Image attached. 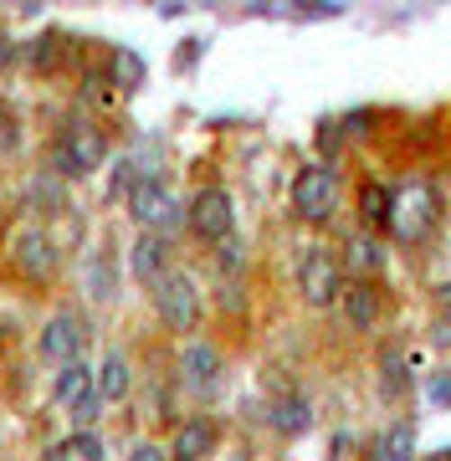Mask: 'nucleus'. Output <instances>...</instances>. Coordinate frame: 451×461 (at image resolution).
<instances>
[{"label": "nucleus", "instance_id": "obj_31", "mask_svg": "<svg viewBox=\"0 0 451 461\" xmlns=\"http://www.w3.org/2000/svg\"><path fill=\"white\" fill-rule=\"evenodd\" d=\"M5 57H11V41H5V32H0V67H5Z\"/></svg>", "mask_w": 451, "mask_h": 461}, {"label": "nucleus", "instance_id": "obj_11", "mask_svg": "<svg viewBox=\"0 0 451 461\" xmlns=\"http://www.w3.org/2000/svg\"><path fill=\"white\" fill-rule=\"evenodd\" d=\"M180 375H185V384H190V390H211V384L221 379V354H216V344H205V339L185 344Z\"/></svg>", "mask_w": 451, "mask_h": 461}, {"label": "nucleus", "instance_id": "obj_2", "mask_svg": "<svg viewBox=\"0 0 451 461\" xmlns=\"http://www.w3.org/2000/svg\"><path fill=\"white\" fill-rule=\"evenodd\" d=\"M154 308H159V318H165L175 333H195V323H201V293H195V277L165 272V277L154 282Z\"/></svg>", "mask_w": 451, "mask_h": 461}, {"label": "nucleus", "instance_id": "obj_3", "mask_svg": "<svg viewBox=\"0 0 451 461\" xmlns=\"http://www.w3.org/2000/svg\"><path fill=\"white\" fill-rule=\"evenodd\" d=\"M129 215H134L144 230H169V226H180V205H175V195H169L165 185L154 180V175H139L134 190H129Z\"/></svg>", "mask_w": 451, "mask_h": 461}, {"label": "nucleus", "instance_id": "obj_13", "mask_svg": "<svg viewBox=\"0 0 451 461\" xmlns=\"http://www.w3.org/2000/svg\"><path fill=\"white\" fill-rule=\"evenodd\" d=\"M51 395H57V405H68V411L87 405V400L98 395V390H93V369H87L83 359L62 364V369H57V379H51Z\"/></svg>", "mask_w": 451, "mask_h": 461}, {"label": "nucleus", "instance_id": "obj_29", "mask_svg": "<svg viewBox=\"0 0 451 461\" xmlns=\"http://www.w3.org/2000/svg\"><path fill=\"white\" fill-rule=\"evenodd\" d=\"M436 344H451V318L441 313V323H436Z\"/></svg>", "mask_w": 451, "mask_h": 461}, {"label": "nucleus", "instance_id": "obj_16", "mask_svg": "<svg viewBox=\"0 0 451 461\" xmlns=\"http://www.w3.org/2000/svg\"><path fill=\"white\" fill-rule=\"evenodd\" d=\"M272 426L283 430V436H302V430L313 426V411H308V400H302V395L272 400Z\"/></svg>", "mask_w": 451, "mask_h": 461}, {"label": "nucleus", "instance_id": "obj_19", "mask_svg": "<svg viewBox=\"0 0 451 461\" xmlns=\"http://www.w3.org/2000/svg\"><path fill=\"white\" fill-rule=\"evenodd\" d=\"M390 205H395V195L384 185H365L359 190V215H365L369 226H390Z\"/></svg>", "mask_w": 451, "mask_h": 461}, {"label": "nucleus", "instance_id": "obj_18", "mask_svg": "<svg viewBox=\"0 0 451 461\" xmlns=\"http://www.w3.org/2000/svg\"><path fill=\"white\" fill-rule=\"evenodd\" d=\"M380 375H384V400H401L405 384H410V359H405L401 348H384Z\"/></svg>", "mask_w": 451, "mask_h": 461}, {"label": "nucleus", "instance_id": "obj_6", "mask_svg": "<svg viewBox=\"0 0 451 461\" xmlns=\"http://www.w3.org/2000/svg\"><path fill=\"white\" fill-rule=\"evenodd\" d=\"M298 287H302V297L313 303V308H329L334 297H344V272H338V262H334V251H308L298 262Z\"/></svg>", "mask_w": 451, "mask_h": 461}, {"label": "nucleus", "instance_id": "obj_17", "mask_svg": "<svg viewBox=\"0 0 451 461\" xmlns=\"http://www.w3.org/2000/svg\"><path fill=\"white\" fill-rule=\"evenodd\" d=\"M374 461H416V430L410 426H390L374 446Z\"/></svg>", "mask_w": 451, "mask_h": 461}, {"label": "nucleus", "instance_id": "obj_1", "mask_svg": "<svg viewBox=\"0 0 451 461\" xmlns=\"http://www.w3.org/2000/svg\"><path fill=\"white\" fill-rule=\"evenodd\" d=\"M108 159V139H103L93 123H72L62 139H57V149H51V165H57V175H93V169Z\"/></svg>", "mask_w": 451, "mask_h": 461}, {"label": "nucleus", "instance_id": "obj_28", "mask_svg": "<svg viewBox=\"0 0 451 461\" xmlns=\"http://www.w3.org/2000/svg\"><path fill=\"white\" fill-rule=\"evenodd\" d=\"M431 395L441 400V405H451V379H446V375H441V379H436V384H431Z\"/></svg>", "mask_w": 451, "mask_h": 461}, {"label": "nucleus", "instance_id": "obj_7", "mask_svg": "<svg viewBox=\"0 0 451 461\" xmlns=\"http://www.w3.org/2000/svg\"><path fill=\"white\" fill-rule=\"evenodd\" d=\"M185 221H190V230H195V236H205V241H226V236H231V226H236L231 195H226V190H216V185H205L201 195L190 200Z\"/></svg>", "mask_w": 451, "mask_h": 461}, {"label": "nucleus", "instance_id": "obj_22", "mask_svg": "<svg viewBox=\"0 0 451 461\" xmlns=\"http://www.w3.org/2000/svg\"><path fill=\"white\" fill-rule=\"evenodd\" d=\"M380 262H384V251H380L374 236H354L349 241V267L354 272H380Z\"/></svg>", "mask_w": 451, "mask_h": 461}, {"label": "nucleus", "instance_id": "obj_14", "mask_svg": "<svg viewBox=\"0 0 451 461\" xmlns=\"http://www.w3.org/2000/svg\"><path fill=\"white\" fill-rule=\"evenodd\" d=\"M129 384H134V375H129V359L123 354H108V359L93 369V390H98L103 405H118V400H129Z\"/></svg>", "mask_w": 451, "mask_h": 461}, {"label": "nucleus", "instance_id": "obj_9", "mask_svg": "<svg viewBox=\"0 0 451 461\" xmlns=\"http://www.w3.org/2000/svg\"><path fill=\"white\" fill-rule=\"evenodd\" d=\"M11 257H16V267L26 272L32 282H47L51 272H57V247H51V236L41 226H26L16 230V241H11Z\"/></svg>", "mask_w": 451, "mask_h": 461}, {"label": "nucleus", "instance_id": "obj_21", "mask_svg": "<svg viewBox=\"0 0 451 461\" xmlns=\"http://www.w3.org/2000/svg\"><path fill=\"white\" fill-rule=\"evenodd\" d=\"M87 293H93V303H108L113 297V267H108L103 251H93V262H87Z\"/></svg>", "mask_w": 451, "mask_h": 461}, {"label": "nucleus", "instance_id": "obj_10", "mask_svg": "<svg viewBox=\"0 0 451 461\" xmlns=\"http://www.w3.org/2000/svg\"><path fill=\"white\" fill-rule=\"evenodd\" d=\"M211 451H216V426H211L205 415H195V420H180L175 441H169V461H205Z\"/></svg>", "mask_w": 451, "mask_h": 461}, {"label": "nucleus", "instance_id": "obj_32", "mask_svg": "<svg viewBox=\"0 0 451 461\" xmlns=\"http://www.w3.org/2000/svg\"><path fill=\"white\" fill-rule=\"evenodd\" d=\"M51 461H68V446H57V451H51Z\"/></svg>", "mask_w": 451, "mask_h": 461}, {"label": "nucleus", "instance_id": "obj_26", "mask_svg": "<svg viewBox=\"0 0 451 461\" xmlns=\"http://www.w3.org/2000/svg\"><path fill=\"white\" fill-rule=\"evenodd\" d=\"M221 267H241V247H236L231 236L221 241Z\"/></svg>", "mask_w": 451, "mask_h": 461}, {"label": "nucleus", "instance_id": "obj_24", "mask_svg": "<svg viewBox=\"0 0 451 461\" xmlns=\"http://www.w3.org/2000/svg\"><path fill=\"white\" fill-rule=\"evenodd\" d=\"M57 62H62V36L47 32L41 41H36V67H41V72H51Z\"/></svg>", "mask_w": 451, "mask_h": 461}, {"label": "nucleus", "instance_id": "obj_25", "mask_svg": "<svg viewBox=\"0 0 451 461\" xmlns=\"http://www.w3.org/2000/svg\"><path fill=\"white\" fill-rule=\"evenodd\" d=\"M129 461H169L165 446H154V441H139L134 451H129Z\"/></svg>", "mask_w": 451, "mask_h": 461}, {"label": "nucleus", "instance_id": "obj_15", "mask_svg": "<svg viewBox=\"0 0 451 461\" xmlns=\"http://www.w3.org/2000/svg\"><path fill=\"white\" fill-rule=\"evenodd\" d=\"M344 313H349L354 329H374V318H380V293H374V282L344 287Z\"/></svg>", "mask_w": 451, "mask_h": 461}, {"label": "nucleus", "instance_id": "obj_4", "mask_svg": "<svg viewBox=\"0 0 451 461\" xmlns=\"http://www.w3.org/2000/svg\"><path fill=\"white\" fill-rule=\"evenodd\" d=\"M390 226L401 230L405 241H420L426 230L436 226V190L426 180L405 185L401 195H395V205H390Z\"/></svg>", "mask_w": 451, "mask_h": 461}, {"label": "nucleus", "instance_id": "obj_12", "mask_svg": "<svg viewBox=\"0 0 451 461\" xmlns=\"http://www.w3.org/2000/svg\"><path fill=\"white\" fill-rule=\"evenodd\" d=\"M129 267H134V277L139 282H159L169 272V241L165 236H154V230H144V236H139L134 241V251H129Z\"/></svg>", "mask_w": 451, "mask_h": 461}, {"label": "nucleus", "instance_id": "obj_27", "mask_svg": "<svg viewBox=\"0 0 451 461\" xmlns=\"http://www.w3.org/2000/svg\"><path fill=\"white\" fill-rule=\"evenodd\" d=\"M0 149H16V123L0 113Z\"/></svg>", "mask_w": 451, "mask_h": 461}, {"label": "nucleus", "instance_id": "obj_5", "mask_svg": "<svg viewBox=\"0 0 451 461\" xmlns=\"http://www.w3.org/2000/svg\"><path fill=\"white\" fill-rule=\"evenodd\" d=\"M334 200H338L334 169L308 165L298 180H293V211H298L302 221H329V215H334Z\"/></svg>", "mask_w": 451, "mask_h": 461}, {"label": "nucleus", "instance_id": "obj_20", "mask_svg": "<svg viewBox=\"0 0 451 461\" xmlns=\"http://www.w3.org/2000/svg\"><path fill=\"white\" fill-rule=\"evenodd\" d=\"M144 83V57L129 47L113 51V87H123V93H134V87Z\"/></svg>", "mask_w": 451, "mask_h": 461}, {"label": "nucleus", "instance_id": "obj_23", "mask_svg": "<svg viewBox=\"0 0 451 461\" xmlns=\"http://www.w3.org/2000/svg\"><path fill=\"white\" fill-rule=\"evenodd\" d=\"M68 456L72 461H103V436L98 430H72L68 436Z\"/></svg>", "mask_w": 451, "mask_h": 461}, {"label": "nucleus", "instance_id": "obj_30", "mask_svg": "<svg viewBox=\"0 0 451 461\" xmlns=\"http://www.w3.org/2000/svg\"><path fill=\"white\" fill-rule=\"evenodd\" d=\"M436 308H441V313L451 318V282H446V287H441V293H436Z\"/></svg>", "mask_w": 451, "mask_h": 461}, {"label": "nucleus", "instance_id": "obj_8", "mask_svg": "<svg viewBox=\"0 0 451 461\" xmlns=\"http://www.w3.org/2000/svg\"><path fill=\"white\" fill-rule=\"evenodd\" d=\"M83 318L77 313H57L47 318V329H41V339H36V348H41V359H51L57 369L62 364H77V354H83Z\"/></svg>", "mask_w": 451, "mask_h": 461}]
</instances>
